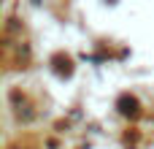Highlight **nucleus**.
<instances>
[{
	"label": "nucleus",
	"instance_id": "obj_1",
	"mask_svg": "<svg viewBox=\"0 0 154 149\" xmlns=\"http://www.w3.org/2000/svg\"><path fill=\"white\" fill-rule=\"evenodd\" d=\"M116 109H119L122 114H127V117H135V114H138V100H135L133 95H119Z\"/></svg>",
	"mask_w": 154,
	"mask_h": 149
}]
</instances>
